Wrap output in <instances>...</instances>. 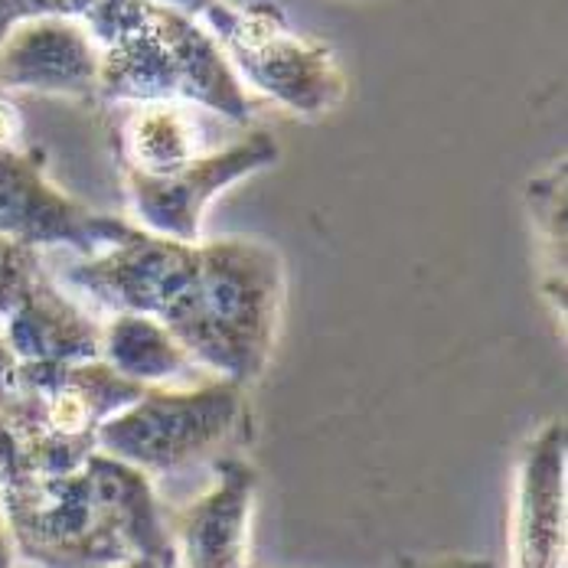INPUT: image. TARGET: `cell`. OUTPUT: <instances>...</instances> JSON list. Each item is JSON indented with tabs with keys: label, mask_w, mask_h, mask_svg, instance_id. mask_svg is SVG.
I'll list each match as a JSON object with an SVG mask.
<instances>
[{
	"label": "cell",
	"mask_w": 568,
	"mask_h": 568,
	"mask_svg": "<svg viewBox=\"0 0 568 568\" xmlns=\"http://www.w3.org/2000/svg\"><path fill=\"white\" fill-rule=\"evenodd\" d=\"M141 393L144 386L121 379L109 363L82 359L17 363L0 398H7V425L27 470L69 474L99 452V425Z\"/></svg>",
	"instance_id": "4"
},
{
	"label": "cell",
	"mask_w": 568,
	"mask_h": 568,
	"mask_svg": "<svg viewBox=\"0 0 568 568\" xmlns=\"http://www.w3.org/2000/svg\"><path fill=\"white\" fill-rule=\"evenodd\" d=\"M99 65L102 53L82 20L27 17L0 43V89L92 99Z\"/></svg>",
	"instance_id": "11"
},
{
	"label": "cell",
	"mask_w": 568,
	"mask_h": 568,
	"mask_svg": "<svg viewBox=\"0 0 568 568\" xmlns=\"http://www.w3.org/2000/svg\"><path fill=\"white\" fill-rule=\"evenodd\" d=\"M193 245L128 223L105 248L82 255V262L69 272V282L114 314H148L161 321L193 284Z\"/></svg>",
	"instance_id": "9"
},
{
	"label": "cell",
	"mask_w": 568,
	"mask_h": 568,
	"mask_svg": "<svg viewBox=\"0 0 568 568\" xmlns=\"http://www.w3.org/2000/svg\"><path fill=\"white\" fill-rule=\"evenodd\" d=\"M13 546L40 568H112L131 559H176L171 523L151 477L92 452L79 470H23L3 490Z\"/></svg>",
	"instance_id": "1"
},
{
	"label": "cell",
	"mask_w": 568,
	"mask_h": 568,
	"mask_svg": "<svg viewBox=\"0 0 568 568\" xmlns=\"http://www.w3.org/2000/svg\"><path fill=\"white\" fill-rule=\"evenodd\" d=\"M82 23L102 53L99 95L109 102H186L248 124L245 82L203 20L154 0H99Z\"/></svg>",
	"instance_id": "2"
},
{
	"label": "cell",
	"mask_w": 568,
	"mask_h": 568,
	"mask_svg": "<svg viewBox=\"0 0 568 568\" xmlns=\"http://www.w3.org/2000/svg\"><path fill=\"white\" fill-rule=\"evenodd\" d=\"M23 138V121L17 105H10L7 99H0V151L3 148H17Z\"/></svg>",
	"instance_id": "17"
},
{
	"label": "cell",
	"mask_w": 568,
	"mask_h": 568,
	"mask_svg": "<svg viewBox=\"0 0 568 568\" xmlns=\"http://www.w3.org/2000/svg\"><path fill=\"white\" fill-rule=\"evenodd\" d=\"M23 20L27 17H72L82 20L99 0H17Z\"/></svg>",
	"instance_id": "15"
},
{
	"label": "cell",
	"mask_w": 568,
	"mask_h": 568,
	"mask_svg": "<svg viewBox=\"0 0 568 568\" xmlns=\"http://www.w3.org/2000/svg\"><path fill=\"white\" fill-rule=\"evenodd\" d=\"M200 20L220 40L235 75L287 112L324 118L343 102L346 75L337 53L327 43L297 33L278 3L255 0L235 7L216 0Z\"/></svg>",
	"instance_id": "6"
},
{
	"label": "cell",
	"mask_w": 568,
	"mask_h": 568,
	"mask_svg": "<svg viewBox=\"0 0 568 568\" xmlns=\"http://www.w3.org/2000/svg\"><path fill=\"white\" fill-rule=\"evenodd\" d=\"M513 568L566 562V422L542 425L519 452L510 523Z\"/></svg>",
	"instance_id": "10"
},
{
	"label": "cell",
	"mask_w": 568,
	"mask_h": 568,
	"mask_svg": "<svg viewBox=\"0 0 568 568\" xmlns=\"http://www.w3.org/2000/svg\"><path fill=\"white\" fill-rule=\"evenodd\" d=\"M99 359L138 386H168L183 379L196 363L171 334V327L148 314H112L102 327Z\"/></svg>",
	"instance_id": "14"
},
{
	"label": "cell",
	"mask_w": 568,
	"mask_h": 568,
	"mask_svg": "<svg viewBox=\"0 0 568 568\" xmlns=\"http://www.w3.org/2000/svg\"><path fill=\"white\" fill-rule=\"evenodd\" d=\"M112 568H176V559H131V562H121Z\"/></svg>",
	"instance_id": "21"
},
{
	"label": "cell",
	"mask_w": 568,
	"mask_h": 568,
	"mask_svg": "<svg viewBox=\"0 0 568 568\" xmlns=\"http://www.w3.org/2000/svg\"><path fill=\"white\" fill-rule=\"evenodd\" d=\"M203 154V121L186 102H134L118 128L121 173L161 176Z\"/></svg>",
	"instance_id": "13"
},
{
	"label": "cell",
	"mask_w": 568,
	"mask_h": 568,
	"mask_svg": "<svg viewBox=\"0 0 568 568\" xmlns=\"http://www.w3.org/2000/svg\"><path fill=\"white\" fill-rule=\"evenodd\" d=\"M154 3H161V7H171V10H180V13H190V17H203L216 0H154Z\"/></svg>",
	"instance_id": "19"
},
{
	"label": "cell",
	"mask_w": 568,
	"mask_h": 568,
	"mask_svg": "<svg viewBox=\"0 0 568 568\" xmlns=\"http://www.w3.org/2000/svg\"><path fill=\"white\" fill-rule=\"evenodd\" d=\"M396 568H500L480 556H428V559H398Z\"/></svg>",
	"instance_id": "16"
},
{
	"label": "cell",
	"mask_w": 568,
	"mask_h": 568,
	"mask_svg": "<svg viewBox=\"0 0 568 568\" xmlns=\"http://www.w3.org/2000/svg\"><path fill=\"white\" fill-rule=\"evenodd\" d=\"M193 284L161 317L196 366L252 386L278 341L284 262L262 239L196 242Z\"/></svg>",
	"instance_id": "3"
},
{
	"label": "cell",
	"mask_w": 568,
	"mask_h": 568,
	"mask_svg": "<svg viewBox=\"0 0 568 568\" xmlns=\"http://www.w3.org/2000/svg\"><path fill=\"white\" fill-rule=\"evenodd\" d=\"M278 158H282L278 141L265 131H252L248 138H239L220 151H203L200 158L186 161L171 173L161 176L121 173V176L138 226L196 245L206 206L239 180L275 168Z\"/></svg>",
	"instance_id": "7"
},
{
	"label": "cell",
	"mask_w": 568,
	"mask_h": 568,
	"mask_svg": "<svg viewBox=\"0 0 568 568\" xmlns=\"http://www.w3.org/2000/svg\"><path fill=\"white\" fill-rule=\"evenodd\" d=\"M258 470L242 457H213V484L173 516L176 568H245Z\"/></svg>",
	"instance_id": "12"
},
{
	"label": "cell",
	"mask_w": 568,
	"mask_h": 568,
	"mask_svg": "<svg viewBox=\"0 0 568 568\" xmlns=\"http://www.w3.org/2000/svg\"><path fill=\"white\" fill-rule=\"evenodd\" d=\"M17 552V546H13V536H10V529L3 526V519H0V568H13V556Z\"/></svg>",
	"instance_id": "20"
},
{
	"label": "cell",
	"mask_w": 568,
	"mask_h": 568,
	"mask_svg": "<svg viewBox=\"0 0 568 568\" xmlns=\"http://www.w3.org/2000/svg\"><path fill=\"white\" fill-rule=\"evenodd\" d=\"M20 20H23L20 3H17V0H0V43L7 40V33H10Z\"/></svg>",
	"instance_id": "18"
},
{
	"label": "cell",
	"mask_w": 568,
	"mask_h": 568,
	"mask_svg": "<svg viewBox=\"0 0 568 568\" xmlns=\"http://www.w3.org/2000/svg\"><path fill=\"white\" fill-rule=\"evenodd\" d=\"M128 226V220L95 213L65 196L47 176L37 148L0 151V239L23 248H72L79 258L105 248Z\"/></svg>",
	"instance_id": "8"
},
{
	"label": "cell",
	"mask_w": 568,
	"mask_h": 568,
	"mask_svg": "<svg viewBox=\"0 0 568 568\" xmlns=\"http://www.w3.org/2000/svg\"><path fill=\"white\" fill-rule=\"evenodd\" d=\"M245 425V386L206 379L200 386H144L99 425L95 448L148 477H164L220 455Z\"/></svg>",
	"instance_id": "5"
}]
</instances>
